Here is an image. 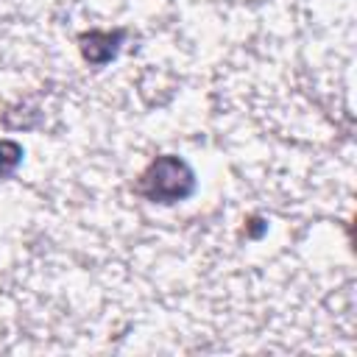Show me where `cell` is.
Instances as JSON below:
<instances>
[{"mask_svg": "<svg viewBox=\"0 0 357 357\" xmlns=\"http://www.w3.org/2000/svg\"><path fill=\"white\" fill-rule=\"evenodd\" d=\"M195 190V173L190 170V165L178 156H156L139 176L137 181V192L145 201L153 204H176L184 201L190 192Z\"/></svg>", "mask_w": 357, "mask_h": 357, "instance_id": "6da1fadb", "label": "cell"}, {"mask_svg": "<svg viewBox=\"0 0 357 357\" xmlns=\"http://www.w3.org/2000/svg\"><path fill=\"white\" fill-rule=\"evenodd\" d=\"M22 162V145L14 139H0V178H8Z\"/></svg>", "mask_w": 357, "mask_h": 357, "instance_id": "3957f363", "label": "cell"}, {"mask_svg": "<svg viewBox=\"0 0 357 357\" xmlns=\"http://www.w3.org/2000/svg\"><path fill=\"white\" fill-rule=\"evenodd\" d=\"M123 42L120 31H89L81 36V53L89 64H106L117 56V47Z\"/></svg>", "mask_w": 357, "mask_h": 357, "instance_id": "7a4b0ae2", "label": "cell"}]
</instances>
